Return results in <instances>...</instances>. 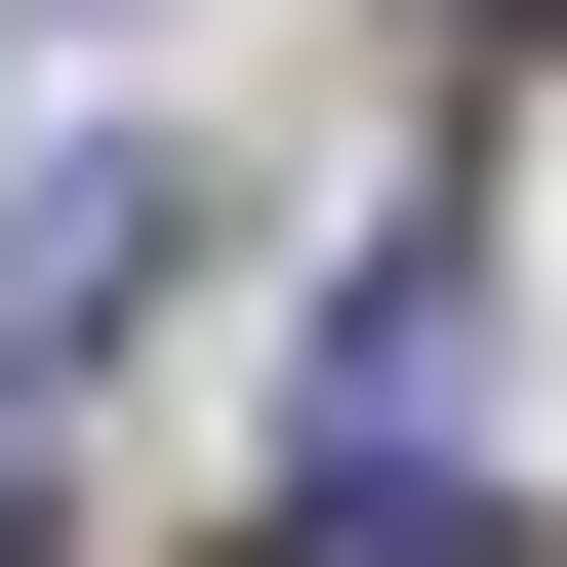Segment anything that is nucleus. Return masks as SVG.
I'll use <instances>...</instances> for the list:
<instances>
[{
	"label": "nucleus",
	"mask_w": 567,
	"mask_h": 567,
	"mask_svg": "<svg viewBox=\"0 0 567 567\" xmlns=\"http://www.w3.org/2000/svg\"><path fill=\"white\" fill-rule=\"evenodd\" d=\"M163 244H203L163 163H41V203H0V405H41V365H122V284H163Z\"/></svg>",
	"instance_id": "f257e3e1"
},
{
	"label": "nucleus",
	"mask_w": 567,
	"mask_h": 567,
	"mask_svg": "<svg viewBox=\"0 0 567 567\" xmlns=\"http://www.w3.org/2000/svg\"><path fill=\"white\" fill-rule=\"evenodd\" d=\"M446 365H486V284H446V244H365V284H324V446H446Z\"/></svg>",
	"instance_id": "f03ea898"
},
{
	"label": "nucleus",
	"mask_w": 567,
	"mask_h": 567,
	"mask_svg": "<svg viewBox=\"0 0 567 567\" xmlns=\"http://www.w3.org/2000/svg\"><path fill=\"white\" fill-rule=\"evenodd\" d=\"M284 567H527V527H486L446 446H324V486H284Z\"/></svg>",
	"instance_id": "7ed1b4c3"
},
{
	"label": "nucleus",
	"mask_w": 567,
	"mask_h": 567,
	"mask_svg": "<svg viewBox=\"0 0 567 567\" xmlns=\"http://www.w3.org/2000/svg\"><path fill=\"white\" fill-rule=\"evenodd\" d=\"M0 567H82V527H0Z\"/></svg>",
	"instance_id": "20e7f679"
},
{
	"label": "nucleus",
	"mask_w": 567,
	"mask_h": 567,
	"mask_svg": "<svg viewBox=\"0 0 567 567\" xmlns=\"http://www.w3.org/2000/svg\"><path fill=\"white\" fill-rule=\"evenodd\" d=\"M527 41H567V0H527Z\"/></svg>",
	"instance_id": "39448f33"
}]
</instances>
